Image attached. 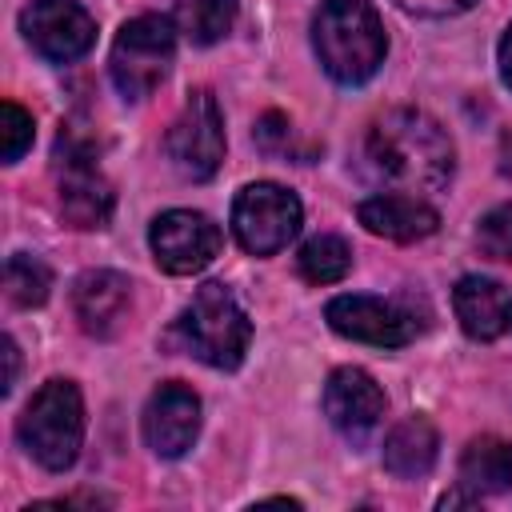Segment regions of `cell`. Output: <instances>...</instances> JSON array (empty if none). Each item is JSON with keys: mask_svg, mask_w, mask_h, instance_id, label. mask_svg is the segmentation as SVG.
Instances as JSON below:
<instances>
[{"mask_svg": "<svg viewBox=\"0 0 512 512\" xmlns=\"http://www.w3.org/2000/svg\"><path fill=\"white\" fill-rule=\"evenodd\" d=\"M364 160L384 184L404 192H436L452 180L456 148L436 116L420 108H392L372 120L364 136Z\"/></svg>", "mask_w": 512, "mask_h": 512, "instance_id": "1", "label": "cell"}, {"mask_svg": "<svg viewBox=\"0 0 512 512\" xmlns=\"http://www.w3.org/2000/svg\"><path fill=\"white\" fill-rule=\"evenodd\" d=\"M312 48L336 84H364L388 56V36L368 0H324L312 16Z\"/></svg>", "mask_w": 512, "mask_h": 512, "instance_id": "2", "label": "cell"}, {"mask_svg": "<svg viewBox=\"0 0 512 512\" xmlns=\"http://www.w3.org/2000/svg\"><path fill=\"white\" fill-rule=\"evenodd\" d=\"M16 436L28 448V456L48 468L64 472L76 464L84 444V400L72 380H48L16 420Z\"/></svg>", "mask_w": 512, "mask_h": 512, "instance_id": "3", "label": "cell"}, {"mask_svg": "<svg viewBox=\"0 0 512 512\" xmlns=\"http://www.w3.org/2000/svg\"><path fill=\"white\" fill-rule=\"evenodd\" d=\"M176 328H180L188 352L196 360H204L208 368H220V372L240 368V360L252 344V320L244 316L240 300L220 280H208L196 288V296L180 312Z\"/></svg>", "mask_w": 512, "mask_h": 512, "instance_id": "4", "label": "cell"}, {"mask_svg": "<svg viewBox=\"0 0 512 512\" xmlns=\"http://www.w3.org/2000/svg\"><path fill=\"white\" fill-rule=\"evenodd\" d=\"M172 56H176V24L168 16L144 12L116 32L108 52V76L124 100H144L164 84Z\"/></svg>", "mask_w": 512, "mask_h": 512, "instance_id": "5", "label": "cell"}, {"mask_svg": "<svg viewBox=\"0 0 512 512\" xmlns=\"http://www.w3.org/2000/svg\"><path fill=\"white\" fill-rule=\"evenodd\" d=\"M300 200L296 192H288L284 184L272 180H256L244 184L232 200V232L240 240L244 252L252 256H272L280 248H288V240L300 232Z\"/></svg>", "mask_w": 512, "mask_h": 512, "instance_id": "6", "label": "cell"}, {"mask_svg": "<svg viewBox=\"0 0 512 512\" xmlns=\"http://www.w3.org/2000/svg\"><path fill=\"white\" fill-rule=\"evenodd\" d=\"M164 152L184 180H212L224 160V116L208 88H196L164 136Z\"/></svg>", "mask_w": 512, "mask_h": 512, "instance_id": "7", "label": "cell"}, {"mask_svg": "<svg viewBox=\"0 0 512 512\" xmlns=\"http://www.w3.org/2000/svg\"><path fill=\"white\" fill-rule=\"evenodd\" d=\"M20 32L52 64H72L96 44V20L76 0H32L20 12Z\"/></svg>", "mask_w": 512, "mask_h": 512, "instance_id": "8", "label": "cell"}, {"mask_svg": "<svg viewBox=\"0 0 512 512\" xmlns=\"http://www.w3.org/2000/svg\"><path fill=\"white\" fill-rule=\"evenodd\" d=\"M148 244H152L156 264L168 276H192V272H204L216 260V252H220V228L204 212L168 208V212H160L152 220Z\"/></svg>", "mask_w": 512, "mask_h": 512, "instance_id": "9", "label": "cell"}, {"mask_svg": "<svg viewBox=\"0 0 512 512\" xmlns=\"http://www.w3.org/2000/svg\"><path fill=\"white\" fill-rule=\"evenodd\" d=\"M324 320L344 340H360L372 348H404L416 336L412 316L400 312L396 304L380 300V296H356V292L336 296V300H328Z\"/></svg>", "mask_w": 512, "mask_h": 512, "instance_id": "10", "label": "cell"}, {"mask_svg": "<svg viewBox=\"0 0 512 512\" xmlns=\"http://www.w3.org/2000/svg\"><path fill=\"white\" fill-rule=\"evenodd\" d=\"M324 416L348 444H368L384 420V392L364 368H336L324 384Z\"/></svg>", "mask_w": 512, "mask_h": 512, "instance_id": "11", "label": "cell"}, {"mask_svg": "<svg viewBox=\"0 0 512 512\" xmlns=\"http://www.w3.org/2000/svg\"><path fill=\"white\" fill-rule=\"evenodd\" d=\"M196 436H200V396L180 380L160 384L144 404L148 448L164 460H180L196 444Z\"/></svg>", "mask_w": 512, "mask_h": 512, "instance_id": "12", "label": "cell"}, {"mask_svg": "<svg viewBox=\"0 0 512 512\" xmlns=\"http://www.w3.org/2000/svg\"><path fill=\"white\" fill-rule=\"evenodd\" d=\"M60 216L72 228H104L112 216V184L100 176V168L92 164V156L84 148H76L72 140H60Z\"/></svg>", "mask_w": 512, "mask_h": 512, "instance_id": "13", "label": "cell"}, {"mask_svg": "<svg viewBox=\"0 0 512 512\" xmlns=\"http://www.w3.org/2000/svg\"><path fill=\"white\" fill-rule=\"evenodd\" d=\"M128 304H132V284L112 268H92L72 284V312L80 328L96 340H108L120 332Z\"/></svg>", "mask_w": 512, "mask_h": 512, "instance_id": "14", "label": "cell"}, {"mask_svg": "<svg viewBox=\"0 0 512 512\" xmlns=\"http://www.w3.org/2000/svg\"><path fill=\"white\" fill-rule=\"evenodd\" d=\"M356 216L372 236H384V240H396V244L424 240L440 228V212L432 204H424L420 196H412V192L368 196V200H360Z\"/></svg>", "mask_w": 512, "mask_h": 512, "instance_id": "15", "label": "cell"}, {"mask_svg": "<svg viewBox=\"0 0 512 512\" xmlns=\"http://www.w3.org/2000/svg\"><path fill=\"white\" fill-rule=\"evenodd\" d=\"M452 308L472 340H496L512 328V296L492 276H460L452 288Z\"/></svg>", "mask_w": 512, "mask_h": 512, "instance_id": "16", "label": "cell"}, {"mask_svg": "<svg viewBox=\"0 0 512 512\" xmlns=\"http://www.w3.org/2000/svg\"><path fill=\"white\" fill-rule=\"evenodd\" d=\"M460 488L480 496H504L512 500V440H472L460 460Z\"/></svg>", "mask_w": 512, "mask_h": 512, "instance_id": "17", "label": "cell"}, {"mask_svg": "<svg viewBox=\"0 0 512 512\" xmlns=\"http://www.w3.org/2000/svg\"><path fill=\"white\" fill-rule=\"evenodd\" d=\"M436 448H440L436 428L424 416H408L384 436V468L400 480L424 476L436 464Z\"/></svg>", "mask_w": 512, "mask_h": 512, "instance_id": "18", "label": "cell"}, {"mask_svg": "<svg viewBox=\"0 0 512 512\" xmlns=\"http://www.w3.org/2000/svg\"><path fill=\"white\" fill-rule=\"evenodd\" d=\"M176 32H184L188 44H216L236 24V0H176Z\"/></svg>", "mask_w": 512, "mask_h": 512, "instance_id": "19", "label": "cell"}, {"mask_svg": "<svg viewBox=\"0 0 512 512\" xmlns=\"http://www.w3.org/2000/svg\"><path fill=\"white\" fill-rule=\"evenodd\" d=\"M296 268H300V276H304L308 284H336V280H344L348 268H352V248H348L340 236H332V232L312 236V240L300 248Z\"/></svg>", "mask_w": 512, "mask_h": 512, "instance_id": "20", "label": "cell"}, {"mask_svg": "<svg viewBox=\"0 0 512 512\" xmlns=\"http://www.w3.org/2000/svg\"><path fill=\"white\" fill-rule=\"evenodd\" d=\"M4 288H8V300L20 304V308H40L52 292V272L44 260L28 256V252H16L8 256L4 264Z\"/></svg>", "mask_w": 512, "mask_h": 512, "instance_id": "21", "label": "cell"}, {"mask_svg": "<svg viewBox=\"0 0 512 512\" xmlns=\"http://www.w3.org/2000/svg\"><path fill=\"white\" fill-rule=\"evenodd\" d=\"M476 248L488 260L512 264V204H496L492 212L480 216V224H476Z\"/></svg>", "mask_w": 512, "mask_h": 512, "instance_id": "22", "label": "cell"}, {"mask_svg": "<svg viewBox=\"0 0 512 512\" xmlns=\"http://www.w3.org/2000/svg\"><path fill=\"white\" fill-rule=\"evenodd\" d=\"M4 164H16L28 148H32V116L16 104V100H4Z\"/></svg>", "mask_w": 512, "mask_h": 512, "instance_id": "23", "label": "cell"}, {"mask_svg": "<svg viewBox=\"0 0 512 512\" xmlns=\"http://www.w3.org/2000/svg\"><path fill=\"white\" fill-rule=\"evenodd\" d=\"M404 12H412V16H432V20H440V16H456V12H468L476 0H396Z\"/></svg>", "mask_w": 512, "mask_h": 512, "instance_id": "24", "label": "cell"}, {"mask_svg": "<svg viewBox=\"0 0 512 512\" xmlns=\"http://www.w3.org/2000/svg\"><path fill=\"white\" fill-rule=\"evenodd\" d=\"M496 64H500V80L512 88V24H508V32L500 36V48H496Z\"/></svg>", "mask_w": 512, "mask_h": 512, "instance_id": "25", "label": "cell"}, {"mask_svg": "<svg viewBox=\"0 0 512 512\" xmlns=\"http://www.w3.org/2000/svg\"><path fill=\"white\" fill-rule=\"evenodd\" d=\"M4 352H8V380H4V392H12L16 368H20V352H16V340H12V336H4Z\"/></svg>", "mask_w": 512, "mask_h": 512, "instance_id": "26", "label": "cell"}]
</instances>
